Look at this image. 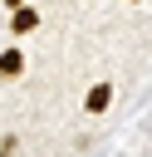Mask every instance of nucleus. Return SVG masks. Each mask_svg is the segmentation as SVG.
I'll list each match as a JSON object with an SVG mask.
<instances>
[{
	"label": "nucleus",
	"instance_id": "obj_1",
	"mask_svg": "<svg viewBox=\"0 0 152 157\" xmlns=\"http://www.w3.org/2000/svg\"><path fill=\"white\" fill-rule=\"evenodd\" d=\"M108 103H113V83H93L88 88V98H83V108L98 118V113H108Z\"/></svg>",
	"mask_w": 152,
	"mask_h": 157
},
{
	"label": "nucleus",
	"instance_id": "obj_2",
	"mask_svg": "<svg viewBox=\"0 0 152 157\" xmlns=\"http://www.w3.org/2000/svg\"><path fill=\"white\" fill-rule=\"evenodd\" d=\"M20 69H25V54H20V49H5V54H0V78H15Z\"/></svg>",
	"mask_w": 152,
	"mask_h": 157
},
{
	"label": "nucleus",
	"instance_id": "obj_3",
	"mask_svg": "<svg viewBox=\"0 0 152 157\" xmlns=\"http://www.w3.org/2000/svg\"><path fill=\"white\" fill-rule=\"evenodd\" d=\"M10 25H15V34H29V29L39 25V10H29V5H25V10H15V20H10Z\"/></svg>",
	"mask_w": 152,
	"mask_h": 157
},
{
	"label": "nucleus",
	"instance_id": "obj_4",
	"mask_svg": "<svg viewBox=\"0 0 152 157\" xmlns=\"http://www.w3.org/2000/svg\"><path fill=\"white\" fill-rule=\"evenodd\" d=\"M5 5H10V10H25V0H5Z\"/></svg>",
	"mask_w": 152,
	"mask_h": 157
}]
</instances>
